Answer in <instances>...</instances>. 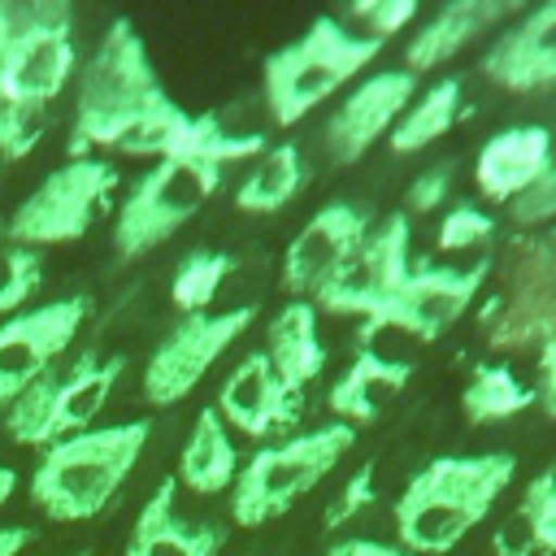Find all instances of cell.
Instances as JSON below:
<instances>
[{
    "label": "cell",
    "mask_w": 556,
    "mask_h": 556,
    "mask_svg": "<svg viewBox=\"0 0 556 556\" xmlns=\"http://www.w3.org/2000/svg\"><path fill=\"white\" fill-rule=\"evenodd\" d=\"M491 239H495V217L486 208L469 204V200L452 204L439 217V230H434V248L443 256H473L478 261V256H486Z\"/></svg>",
    "instance_id": "30"
},
{
    "label": "cell",
    "mask_w": 556,
    "mask_h": 556,
    "mask_svg": "<svg viewBox=\"0 0 556 556\" xmlns=\"http://www.w3.org/2000/svg\"><path fill=\"white\" fill-rule=\"evenodd\" d=\"M356 430L343 421H326L317 430L287 434L252 452L230 486V521L235 526H265L282 517L295 500H304L330 469L352 452Z\"/></svg>",
    "instance_id": "5"
},
{
    "label": "cell",
    "mask_w": 556,
    "mask_h": 556,
    "mask_svg": "<svg viewBox=\"0 0 556 556\" xmlns=\"http://www.w3.org/2000/svg\"><path fill=\"white\" fill-rule=\"evenodd\" d=\"M152 426L143 417L117 426H91L39 452L30 469V504L48 521L100 517L135 473Z\"/></svg>",
    "instance_id": "2"
},
{
    "label": "cell",
    "mask_w": 556,
    "mask_h": 556,
    "mask_svg": "<svg viewBox=\"0 0 556 556\" xmlns=\"http://www.w3.org/2000/svg\"><path fill=\"white\" fill-rule=\"evenodd\" d=\"M43 287V256L35 248L0 243V313H22Z\"/></svg>",
    "instance_id": "31"
},
{
    "label": "cell",
    "mask_w": 556,
    "mask_h": 556,
    "mask_svg": "<svg viewBox=\"0 0 556 556\" xmlns=\"http://www.w3.org/2000/svg\"><path fill=\"white\" fill-rule=\"evenodd\" d=\"M30 539H35L30 526H0V556H22Z\"/></svg>",
    "instance_id": "39"
},
{
    "label": "cell",
    "mask_w": 556,
    "mask_h": 556,
    "mask_svg": "<svg viewBox=\"0 0 556 556\" xmlns=\"http://www.w3.org/2000/svg\"><path fill=\"white\" fill-rule=\"evenodd\" d=\"M265 361L282 378V387L304 391L326 369V348L317 334V308L308 300H287L265 326Z\"/></svg>",
    "instance_id": "22"
},
{
    "label": "cell",
    "mask_w": 556,
    "mask_h": 556,
    "mask_svg": "<svg viewBox=\"0 0 556 556\" xmlns=\"http://www.w3.org/2000/svg\"><path fill=\"white\" fill-rule=\"evenodd\" d=\"M530 243H534V256L543 261V269L556 278V226H552L543 239H530Z\"/></svg>",
    "instance_id": "40"
},
{
    "label": "cell",
    "mask_w": 556,
    "mask_h": 556,
    "mask_svg": "<svg viewBox=\"0 0 556 556\" xmlns=\"http://www.w3.org/2000/svg\"><path fill=\"white\" fill-rule=\"evenodd\" d=\"M491 274V256L478 261H439V265H417L404 287L387 300V308L365 321L369 330H400L408 339H443L478 300L482 282Z\"/></svg>",
    "instance_id": "12"
},
{
    "label": "cell",
    "mask_w": 556,
    "mask_h": 556,
    "mask_svg": "<svg viewBox=\"0 0 556 556\" xmlns=\"http://www.w3.org/2000/svg\"><path fill=\"white\" fill-rule=\"evenodd\" d=\"M517 530L534 556H556V460L530 478L517 504Z\"/></svg>",
    "instance_id": "29"
},
{
    "label": "cell",
    "mask_w": 556,
    "mask_h": 556,
    "mask_svg": "<svg viewBox=\"0 0 556 556\" xmlns=\"http://www.w3.org/2000/svg\"><path fill=\"white\" fill-rule=\"evenodd\" d=\"M235 274V256L217 252V248H191L169 278V300L182 313H208L222 282Z\"/></svg>",
    "instance_id": "28"
},
{
    "label": "cell",
    "mask_w": 556,
    "mask_h": 556,
    "mask_svg": "<svg viewBox=\"0 0 556 556\" xmlns=\"http://www.w3.org/2000/svg\"><path fill=\"white\" fill-rule=\"evenodd\" d=\"M165 87L148 61L143 35L130 17H117L96 52L74 74V122H70V161L87 148H113L117 135L165 104Z\"/></svg>",
    "instance_id": "3"
},
{
    "label": "cell",
    "mask_w": 556,
    "mask_h": 556,
    "mask_svg": "<svg viewBox=\"0 0 556 556\" xmlns=\"http://www.w3.org/2000/svg\"><path fill=\"white\" fill-rule=\"evenodd\" d=\"M308 187V161L295 143H274L256 156V165L235 187L239 213H282Z\"/></svg>",
    "instance_id": "24"
},
{
    "label": "cell",
    "mask_w": 556,
    "mask_h": 556,
    "mask_svg": "<svg viewBox=\"0 0 556 556\" xmlns=\"http://www.w3.org/2000/svg\"><path fill=\"white\" fill-rule=\"evenodd\" d=\"M413 378V365L408 361H395V356H382L378 348H361L352 356V365L334 378L330 387V413L343 421V426H369L378 421L395 395L408 387Z\"/></svg>",
    "instance_id": "20"
},
{
    "label": "cell",
    "mask_w": 556,
    "mask_h": 556,
    "mask_svg": "<svg viewBox=\"0 0 556 556\" xmlns=\"http://www.w3.org/2000/svg\"><path fill=\"white\" fill-rule=\"evenodd\" d=\"M482 74L504 91H543L556 83V0L521 13L482 52Z\"/></svg>",
    "instance_id": "17"
},
{
    "label": "cell",
    "mask_w": 556,
    "mask_h": 556,
    "mask_svg": "<svg viewBox=\"0 0 556 556\" xmlns=\"http://www.w3.org/2000/svg\"><path fill=\"white\" fill-rule=\"evenodd\" d=\"M447 191H452V165L447 161L421 169L408 182V191H404V217L408 213H434V208H443L447 204Z\"/></svg>",
    "instance_id": "36"
},
{
    "label": "cell",
    "mask_w": 556,
    "mask_h": 556,
    "mask_svg": "<svg viewBox=\"0 0 556 556\" xmlns=\"http://www.w3.org/2000/svg\"><path fill=\"white\" fill-rule=\"evenodd\" d=\"M87 313H91L87 295H61L52 304L22 308L0 321V413L65 356Z\"/></svg>",
    "instance_id": "13"
},
{
    "label": "cell",
    "mask_w": 556,
    "mask_h": 556,
    "mask_svg": "<svg viewBox=\"0 0 556 556\" xmlns=\"http://www.w3.org/2000/svg\"><path fill=\"white\" fill-rule=\"evenodd\" d=\"M534 404V387L521 382L508 365L500 361H478L465 378L460 391V408L473 426H491V421H508L517 413H526Z\"/></svg>",
    "instance_id": "26"
},
{
    "label": "cell",
    "mask_w": 556,
    "mask_h": 556,
    "mask_svg": "<svg viewBox=\"0 0 556 556\" xmlns=\"http://www.w3.org/2000/svg\"><path fill=\"white\" fill-rule=\"evenodd\" d=\"M213 408L239 434H248V439H274L278 430H291L300 421V391L282 387V378L269 369L265 352H248L226 374Z\"/></svg>",
    "instance_id": "16"
},
{
    "label": "cell",
    "mask_w": 556,
    "mask_h": 556,
    "mask_svg": "<svg viewBox=\"0 0 556 556\" xmlns=\"http://www.w3.org/2000/svg\"><path fill=\"white\" fill-rule=\"evenodd\" d=\"M326 556H413L400 543H382V539H339L326 547Z\"/></svg>",
    "instance_id": "38"
},
{
    "label": "cell",
    "mask_w": 556,
    "mask_h": 556,
    "mask_svg": "<svg viewBox=\"0 0 556 556\" xmlns=\"http://www.w3.org/2000/svg\"><path fill=\"white\" fill-rule=\"evenodd\" d=\"M39 135H43V113H30L0 91V169L17 165L39 143Z\"/></svg>",
    "instance_id": "34"
},
{
    "label": "cell",
    "mask_w": 556,
    "mask_h": 556,
    "mask_svg": "<svg viewBox=\"0 0 556 556\" xmlns=\"http://www.w3.org/2000/svg\"><path fill=\"white\" fill-rule=\"evenodd\" d=\"M265 148H269L265 135H256V130H230L217 113H195L187 122V135H182L174 161H200V165L226 169L230 161H252Z\"/></svg>",
    "instance_id": "27"
},
{
    "label": "cell",
    "mask_w": 556,
    "mask_h": 556,
    "mask_svg": "<svg viewBox=\"0 0 556 556\" xmlns=\"http://www.w3.org/2000/svg\"><path fill=\"white\" fill-rule=\"evenodd\" d=\"M547 165H556V156H552V130L547 126H504V130H495L478 148V156H473V182H478V191L491 204H508Z\"/></svg>",
    "instance_id": "19"
},
{
    "label": "cell",
    "mask_w": 556,
    "mask_h": 556,
    "mask_svg": "<svg viewBox=\"0 0 556 556\" xmlns=\"http://www.w3.org/2000/svg\"><path fill=\"white\" fill-rule=\"evenodd\" d=\"M74 556H87V552H74Z\"/></svg>",
    "instance_id": "43"
},
{
    "label": "cell",
    "mask_w": 556,
    "mask_h": 556,
    "mask_svg": "<svg viewBox=\"0 0 556 556\" xmlns=\"http://www.w3.org/2000/svg\"><path fill=\"white\" fill-rule=\"evenodd\" d=\"M9 39H13V4H4V0H0V61H4Z\"/></svg>",
    "instance_id": "41"
},
{
    "label": "cell",
    "mask_w": 556,
    "mask_h": 556,
    "mask_svg": "<svg viewBox=\"0 0 556 556\" xmlns=\"http://www.w3.org/2000/svg\"><path fill=\"white\" fill-rule=\"evenodd\" d=\"M122 174L113 161L96 156H74L43 174L26 200L9 213V243L17 248H56V243H78L104 213L117 191Z\"/></svg>",
    "instance_id": "8"
},
{
    "label": "cell",
    "mask_w": 556,
    "mask_h": 556,
    "mask_svg": "<svg viewBox=\"0 0 556 556\" xmlns=\"http://www.w3.org/2000/svg\"><path fill=\"white\" fill-rule=\"evenodd\" d=\"M13 495H17V473H13L9 465H0V508H4Z\"/></svg>",
    "instance_id": "42"
},
{
    "label": "cell",
    "mask_w": 556,
    "mask_h": 556,
    "mask_svg": "<svg viewBox=\"0 0 556 556\" xmlns=\"http://www.w3.org/2000/svg\"><path fill=\"white\" fill-rule=\"evenodd\" d=\"M408 217L404 213H387L382 222L369 226V235L356 243V252L343 261V269L308 300L317 313H343V317H365L374 321L387 300L404 287V278L413 274L408 261Z\"/></svg>",
    "instance_id": "11"
},
{
    "label": "cell",
    "mask_w": 556,
    "mask_h": 556,
    "mask_svg": "<svg viewBox=\"0 0 556 556\" xmlns=\"http://www.w3.org/2000/svg\"><path fill=\"white\" fill-rule=\"evenodd\" d=\"M460 109H465V87L460 78H439L430 83L421 96H413V104L404 109V117L391 126L387 143L395 156H413V152H426L434 139H443L456 122H460Z\"/></svg>",
    "instance_id": "25"
},
{
    "label": "cell",
    "mask_w": 556,
    "mask_h": 556,
    "mask_svg": "<svg viewBox=\"0 0 556 556\" xmlns=\"http://www.w3.org/2000/svg\"><path fill=\"white\" fill-rule=\"evenodd\" d=\"M500 17H508V4L504 0H452V4L434 9V17L404 43V70L417 78L426 70L447 65L478 35H486Z\"/></svg>",
    "instance_id": "21"
},
{
    "label": "cell",
    "mask_w": 556,
    "mask_h": 556,
    "mask_svg": "<svg viewBox=\"0 0 556 556\" xmlns=\"http://www.w3.org/2000/svg\"><path fill=\"white\" fill-rule=\"evenodd\" d=\"M534 374H539V382H534V404L556 421V334H547V339L539 343Z\"/></svg>",
    "instance_id": "37"
},
{
    "label": "cell",
    "mask_w": 556,
    "mask_h": 556,
    "mask_svg": "<svg viewBox=\"0 0 556 556\" xmlns=\"http://www.w3.org/2000/svg\"><path fill=\"white\" fill-rule=\"evenodd\" d=\"M78 74L74 48V13L65 0H26L13 4V39L0 61V91L43 113Z\"/></svg>",
    "instance_id": "9"
},
{
    "label": "cell",
    "mask_w": 556,
    "mask_h": 556,
    "mask_svg": "<svg viewBox=\"0 0 556 556\" xmlns=\"http://www.w3.org/2000/svg\"><path fill=\"white\" fill-rule=\"evenodd\" d=\"M222 187V169L217 165H200V161H156L152 169H143L117 213H113V248L117 261H139L152 248L169 243L191 217H200V208L213 200V191Z\"/></svg>",
    "instance_id": "7"
},
{
    "label": "cell",
    "mask_w": 556,
    "mask_h": 556,
    "mask_svg": "<svg viewBox=\"0 0 556 556\" xmlns=\"http://www.w3.org/2000/svg\"><path fill=\"white\" fill-rule=\"evenodd\" d=\"M235 473H239V447L230 439V426L217 417V408H200L191 421V434L178 452L174 482L195 495H217V491L235 486Z\"/></svg>",
    "instance_id": "23"
},
{
    "label": "cell",
    "mask_w": 556,
    "mask_h": 556,
    "mask_svg": "<svg viewBox=\"0 0 556 556\" xmlns=\"http://www.w3.org/2000/svg\"><path fill=\"white\" fill-rule=\"evenodd\" d=\"M352 17L365 22V35L387 43L417 17V0H365V4H352Z\"/></svg>",
    "instance_id": "35"
},
{
    "label": "cell",
    "mask_w": 556,
    "mask_h": 556,
    "mask_svg": "<svg viewBox=\"0 0 556 556\" xmlns=\"http://www.w3.org/2000/svg\"><path fill=\"white\" fill-rule=\"evenodd\" d=\"M252 321V304L226 313H182L143 361V400L156 408H174L178 400H187Z\"/></svg>",
    "instance_id": "10"
},
{
    "label": "cell",
    "mask_w": 556,
    "mask_h": 556,
    "mask_svg": "<svg viewBox=\"0 0 556 556\" xmlns=\"http://www.w3.org/2000/svg\"><path fill=\"white\" fill-rule=\"evenodd\" d=\"M222 547H226L222 526L178 517V482L165 478L143 500L122 556H222Z\"/></svg>",
    "instance_id": "18"
},
{
    "label": "cell",
    "mask_w": 556,
    "mask_h": 556,
    "mask_svg": "<svg viewBox=\"0 0 556 556\" xmlns=\"http://www.w3.org/2000/svg\"><path fill=\"white\" fill-rule=\"evenodd\" d=\"M126 361L109 356L100 348H87L70 369H48L39 382H30L0 417L4 434L22 447H52L70 434L91 430V421L104 413V404L117 391Z\"/></svg>",
    "instance_id": "6"
},
{
    "label": "cell",
    "mask_w": 556,
    "mask_h": 556,
    "mask_svg": "<svg viewBox=\"0 0 556 556\" xmlns=\"http://www.w3.org/2000/svg\"><path fill=\"white\" fill-rule=\"evenodd\" d=\"M508 222L517 230H552L556 226V165H547L526 191H517L508 204Z\"/></svg>",
    "instance_id": "32"
},
{
    "label": "cell",
    "mask_w": 556,
    "mask_h": 556,
    "mask_svg": "<svg viewBox=\"0 0 556 556\" xmlns=\"http://www.w3.org/2000/svg\"><path fill=\"white\" fill-rule=\"evenodd\" d=\"M417 96V78L408 70H378L365 74L326 117L321 126V143L330 152V161L352 165L361 161L378 139L391 135V126L404 117V109Z\"/></svg>",
    "instance_id": "15"
},
{
    "label": "cell",
    "mask_w": 556,
    "mask_h": 556,
    "mask_svg": "<svg viewBox=\"0 0 556 556\" xmlns=\"http://www.w3.org/2000/svg\"><path fill=\"white\" fill-rule=\"evenodd\" d=\"M374 500H378V465L365 460V465L334 491V500H330L326 513H321V526H326V530H343V526L356 521L365 508H374Z\"/></svg>",
    "instance_id": "33"
},
{
    "label": "cell",
    "mask_w": 556,
    "mask_h": 556,
    "mask_svg": "<svg viewBox=\"0 0 556 556\" xmlns=\"http://www.w3.org/2000/svg\"><path fill=\"white\" fill-rule=\"evenodd\" d=\"M374 217L369 208L352 204V200H330L321 204L287 243L282 265H278V282L291 300H313L339 269L343 261L356 252V243L369 235Z\"/></svg>",
    "instance_id": "14"
},
{
    "label": "cell",
    "mask_w": 556,
    "mask_h": 556,
    "mask_svg": "<svg viewBox=\"0 0 556 556\" xmlns=\"http://www.w3.org/2000/svg\"><path fill=\"white\" fill-rule=\"evenodd\" d=\"M378 52H382V39L348 30L334 17H317L300 39L282 43L261 65L269 117L278 126L304 122L317 104H326L356 74H365V65H374Z\"/></svg>",
    "instance_id": "4"
},
{
    "label": "cell",
    "mask_w": 556,
    "mask_h": 556,
    "mask_svg": "<svg viewBox=\"0 0 556 556\" xmlns=\"http://www.w3.org/2000/svg\"><path fill=\"white\" fill-rule=\"evenodd\" d=\"M517 473L513 452L434 456L421 465L395 500V539L413 556L452 552L473 526L491 517Z\"/></svg>",
    "instance_id": "1"
}]
</instances>
